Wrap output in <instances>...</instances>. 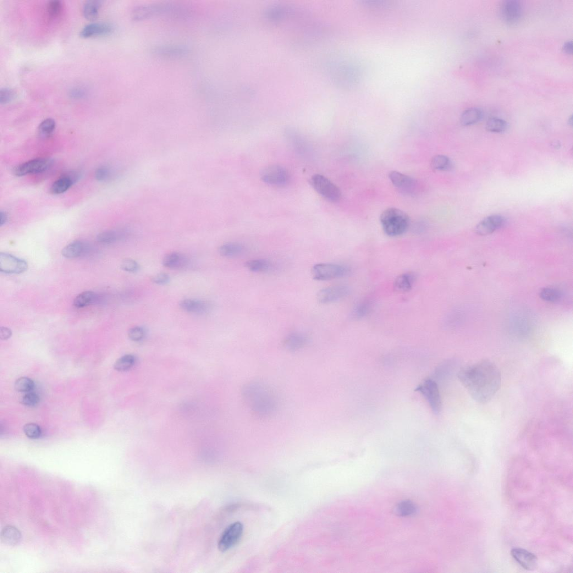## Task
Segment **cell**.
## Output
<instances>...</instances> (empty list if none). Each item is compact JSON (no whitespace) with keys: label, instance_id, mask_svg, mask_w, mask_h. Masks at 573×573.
Instances as JSON below:
<instances>
[{"label":"cell","instance_id":"1","mask_svg":"<svg viewBox=\"0 0 573 573\" xmlns=\"http://www.w3.org/2000/svg\"><path fill=\"white\" fill-rule=\"evenodd\" d=\"M457 377L471 397L481 404L488 403L493 399L501 383L499 368L486 360L460 368Z\"/></svg>","mask_w":573,"mask_h":573},{"label":"cell","instance_id":"2","mask_svg":"<svg viewBox=\"0 0 573 573\" xmlns=\"http://www.w3.org/2000/svg\"><path fill=\"white\" fill-rule=\"evenodd\" d=\"M380 222L384 233L390 237H398L405 234L410 226V218L398 208L386 209L380 216Z\"/></svg>","mask_w":573,"mask_h":573},{"label":"cell","instance_id":"3","mask_svg":"<svg viewBox=\"0 0 573 573\" xmlns=\"http://www.w3.org/2000/svg\"><path fill=\"white\" fill-rule=\"evenodd\" d=\"M184 12V9L178 5L172 4H153L143 5L136 7L132 12V18L140 21L149 19L164 15H179Z\"/></svg>","mask_w":573,"mask_h":573},{"label":"cell","instance_id":"4","mask_svg":"<svg viewBox=\"0 0 573 573\" xmlns=\"http://www.w3.org/2000/svg\"><path fill=\"white\" fill-rule=\"evenodd\" d=\"M350 272L351 269L348 267L333 263L317 264L311 270L314 279L323 281L343 278Z\"/></svg>","mask_w":573,"mask_h":573},{"label":"cell","instance_id":"5","mask_svg":"<svg viewBox=\"0 0 573 573\" xmlns=\"http://www.w3.org/2000/svg\"><path fill=\"white\" fill-rule=\"evenodd\" d=\"M416 391L424 396L435 414H439L442 409V400L437 383L432 378L426 379L418 386Z\"/></svg>","mask_w":573,"mask_h":573},{"label":"cell","instance_id":"6","mask_svg":"<svg viewBox=\"0 0 573 573\" xmlns=\"http://www.w3.org/2000/svg\"><path fill=\"white\" fill-rule=\"evenodd\" d=\"M310 183L313 189L325 199L331 202H337L340 200L341 194L340 189L326 176L321 174L314 175Z\"/></svg>","mask_w":573,"mask_h":573},{"label":"cell","instance_id":"7","mask_svg":"<svg viewBox=\"0 0 573 573\" xmlns=\"http://www.w3.org/2000/svg\"><path fill=\"white\" fill-rule=\"evenodd\" d=\"M244 526L240 522L231 523L223 532L218 544L220 552H226L238 544L243 535Z\"/></svg>","mask_w":573,"mask_h":573},{"label":"cell","instance_id":"8","mask_svg":"<svg viewBox=\"0 0 573 573\" xmlns=\"http://www.w3.org/2000/svg\"><path fill=\"white\" fill-rule=\"evenodd\" d=\"M261 178L269 185L282 186L288 185L290 181V174L288 170L278 165H270L264 168L261 173Z\"/></svg>","mask_w":573,"mask_h":573},{"label":"cell","instance_id":"9","mask_svg":"<svg viewBox=\"0 0 573 573\" xmlns=\"http://www.w3.org/2000/svg\"><path fill=\"white\" fill-rule=\"evenodd\" d=\"M350 292L349 286L345 285L329 286L318 292L317 300L322 304H331L345 299Z\"/></svg>","mask_w":573,"mask_h":573},{"label":"cell","instance_id":"10","mask_svg":"<svg viewBox=\"0 0 573 573\" xmlns=\"http://www.w3.org/2000/svg\"><path fill=\"white\" fill-rule=\"evenodd\" d=\"M51 160L45 158H36L18 165L14 168L13 173L17 176L38 174L46 172L51 167Z\"/></svg>","mask_w":573,"mask_h":573},{"label":"cell","instance_id":"11","mask_svg":"<svg viewBox=\"0 0 573 573\" xmlns=\"http://www.w3.org/2000/svg\"><path fill=\"white\" fill-rule=\"evenodd\" d=\"M500 13L501 19L506 24L514 25L519 23L522 15L521 3L517 0H507L501 5Z\"/></svg>","mask_w":573,"mask_h":573},{"label":"cell","instance_id":"12","mask_svg":"<svg viewBox=\"0 0 573 573\" xmlns=\"http://www.w3.org/2000/svg\"><path fill=\"white\" fill-rule=\"evenodd\" d=\"M27 269V263L7 253L0 254V271L7 274H20Z\"/></svg>","mask_w":573,"mask_h":573},{"label":"cell","instance_id":"13","mask_svg":"<svg viewBox=\"0 0 573 573\" xmlns=\"http://www.w3.org/2000/svg\"><path fill=\"white\" fill-rule=\"evenodd\" d=\"M505 224V219L500 215H492L479 222L475 228V232L479 235L491 234L501 229Z\"/></svg>","mask_w":573,"mask_h":573},{"label":"cell","instance_id":"14","mask_svg":"<svg viewBox=\"0 0 573 573\" xmlns=\"http://www.w3.org/2000/svg\"><path fill=\"white\" fill-rule=\"evenodd\" d=\"M389 178L396 188L404 194H411L416 190L417 181L410 176L393 171L389 173Z\"/></svg>","mask_w":573,"mask_h":573},{"label":"cell","instance_id":"15","mask_svg":"<svg viewBox=\"0 0 573 573\" xmlns=\"http://www.w3.org/2000/svg\"><path fill=\"white\" fill-rule=\"evenodd\" d=\"M511 554L517 563L526 570H533L537 565V558L536 555L525 549H512Z\"/></svg>","mask_w":573,"mask_h":573},{"label":"cell","instance_id":"16","mask_svg":"<svg viewBox=\"0 0 573 573\" xmlns=\"http://www.w3.org/2000/svg\"><path fill=\"white\" fill-rule=\"evenodd\" d=\"M152 52L163 57H181L186 56L189 53V49L181 45H163L154 47L152 49Z\"/></svg>","mask_w":573,"mask_h":573},{"label":"cell","instance_id":"17","mask_svg":"<svg viewBox=\"0 0 573 573\" xmlns=\"http://www.w3.org/2000/svg\"><path fill=\"white\" fill-rule=\"evenodd\" d=\"M114 30V26L107 23H92L86 25L80 31V36L90 38L111 35Z\"/></svg>","mask_w":573,"mask_h":573},{"label":"cell","instance_id":"18","mask_svg":"<svg viewBox=\"0 0 573 573\" xmlns=\"http://www.w3.org/2000/svg\"><path fill=\"white\" fill-rule=\"evenodd\" d=\"M179 306L184 311L198 314V315L207 313L212 309L211 304L208 302L192 299H186L181 301Z\"/></svg>","mask_w":573,"mask_h":573},{"label":"cell","instance_id":"19","mask_svg":"<svg viewBox=\"0 0 573 573\" xmlns=\"http://www.w3.org/2000/svg\"><path fill=\"white\" fill-rule=\"evenodd\" d=\"M417 275L414 272H406L400 274L394 281V288L396 291L405 293L410 291L414 286Z\"/></svg>","mask_w":573,"mask_h":573},{"label":"cell","instance_id":"20","mask_svg":"<svg viewBox=\"0 0 573 573\" xmlns=\"http://www.w3.org/2000/svg\"><path fill=\"white\" fill-rule=\"evenodd\" d=\"M89 249L85 242L75 241L71 242L62 250V255L67 259H75L85 254Z\"/></svg>","mask_w":573,"mask_h":573},{"label":"cell","instance_id":"21","mask_svg":"<svg viewBox=\"0 0 573 573\" xmlns=\"http://www.w3.org/2000/svg\"><path fill=\"white\" fill-rule=\"evenodd\" d=\"M79 177L78 174H70L59 178L51 186V192L53 195L62 194L68 190Z\"/></svg>","mask_w":573,"mask_h":573},{"label":"cell","instance_id":"22","mask_svg":"<svg viewBox=\"0 0 573 573\" xmlns=\"http://www.w3.org/2000/svg\"><path fill=\"white\" fill-rule=\"evenodd\" d=\"M245 246L238 242H229L219 248V254L227 258H235L243 255L246 252Z\"/></svg>","mask_w":573,"mask_h":573},{"label":"cell","instance_id":"23","mask_svg":"<svg viewBox=\"0 0 573 573\" xmlns=\"http://www.w3.org/2000/svg\"><path fill=\"white\" fill-rule=\"evenodd\" d=\"M246 268L254 273H268L273 271L274 263L265 259H259L248 261L246 263Z\"/></svg>","mask_w":573,"mask_h":573},{"label":"cell","instance_id":"24","mask_svg":"<svg viewBox=\"0 0 573 573\" xmlns=\"http://www.w3.org/2000/svg\"><path fill=\"white\" fill-rule=\"evenodd\" d=\"M188 263L186 257L180 253L174 252L169 253L165 256L163 264L165 267L170 269H179L184 267Z\"/></svg>","mask_w":573,"mask_h":573},{"label":"cell","instance_id":"25","mask_svg":"<svg viewBox=\"0 0 573 573\" xmlns=\"http://www.w3.org/2000/svg\"><path fill=\"white\" fill-rule=\"evenodd\" d=\"M484 113L482 110L478 108H471L466 110L461 117V123L464 126L476 124L483 119Z\"/></svg>","mask_w":573,"mask_h":573},{"label":"cell","instance_id":"26","mask_svg":"<svg viewBox=\"0 0 573 573\" xmlns=\"http://www.w3.org/2000/svg\"><path fill=\"white\" fill-rule=\"evenodd\" d=\"M308 339L304 334L293 333L286 337L284 344L286 348L291 351H296L304 347Z\"/></svg>","mask_w":573,"mask_h":573},{"label":"cell","instance_id":"27","mask_svg":"<svg viewBox=\"0 0 573 573\" xmlns=\"http://www.w3.org/2000/svg\"><path fill=\"white\" fill-rule=\"evenodd\" d=\"M128 234V231L125 230L105 231L98 235L97 240L102 244H111L124 238Z\"/></svg>","mask_w":573,"mask_h":573},{"label":"cell","instance_id":"28","mask_svg":"<svg viewBox=\"0 0 573 573\" xmlns=\"http://www.w3.org/2000/svg\"><path fill=\"white\" fill-rule=\"evenodd\" d=\"M2 542L9 545L18 544L21 538V533L17 528L13 526H7L3 529L2 532Z\"/></svg>","mask_w":573,"mask_h":573},{"label":"cell","instance_id":"29","mask_svg":"<svg viewBox=\"0 0 573 573\" xmlns=\"http://www.w3.org/2000/svg\"><path fill=\"white\" fill-rule=\"evenodd\" d=\"M372 305V302L369 300H362L357 303L352 312L353 317L361 319L366 317L370 313Z\"/></svg>","mask_w":573,"mask_h":573},{"label":"cell","instance_id":"30","mask_svg":"<svg viewBox=\"0 0 573 573\" xmlns=\"http://www.w3.org/2000/svg\"><path fill=\"white\" fill-rule=\"evenodd\" d=\"M97 300V295L92 291H85L79 295L74 301L76 308H82L93 304Z\"/></svg>","mask_w":573,"mask_h":573},{"label":"cell","instance_id":"31","mask_svg":"<svg viewBox=\"0 0 573 573\" xmlns=\"http://www.w3.org/2000/svg\"><path fill=\"white\" fill-rule=\"evenodd\" d=\"M455 363L452 361H449L444 362L441 365H440L436 371H435L434 376L436 379L441 380L448 378L451 375V373H453L455 370Z\"/></svg>","mask_w":573,"mask_h":573},{"label":"cell","instance_id":"32","mask_svg":"<svg viewBox=\"0 0 573 573\" xmlns=\"http://www.w3.org/2000/svg\"><path fill=\"white\" fill-rule=\"evenodd\" d=\"M101 7V2L93 0L86 2L82 9L85 18L89 20L95 19L98 15Z\"/></svg>","mask_w":573,"mask_h":573},{"label":"cell","instance_id":"33","mask_svg":"<svg viewBox=\"0 0 573 573\" xmlns=\"http://www.w3.org/2000/svg\"><path fill=\"white\" fill-rule=\"evenodd\" d=\"M431 167L436 170L449 171L453 168V163L448 156L439 155L432 158Z\"/></svg>","mask_w":573,"mask_h":573},{"label":"cell","instance_id":"34","mask_svg":"<svg viewBox=\"0 0 573 573\" xmlns=\"http://www.w3.org/2000/svg\"><path fill=\"white\" fill-rule=\"evenodd\" d=\"M136 362V358L131 355L120 357L114 364V368L118 371L124 372L130 370Z\"/></svg>","mask_w":573,"mask_h":573},{"label":"cell","instance_id":"35","mask_svg":"<svg viewBox=\"0 0 573 573\" xmlns=\"http://www.w3.org/2000/svg\"><path fill=\"white\" fill-rule=\"evenodd\" d=\"M63 10V5L59 0H53L49 2L46 8V13L48 17L51 19H55L61 15Z\"/></svg>","mask_w":573,"mask_h":573},{"label":"cell","instance_id":"36","mask_svg":"<svg viewBox=\"0 0 573 573\" xmlns=\"http://www.w3.org/2000/svg\"><path fill=\"white\" fill-rule=\"evenodd\" d=\"M508 128V124L503 119L498 118H492L488 120L486 124L487 130L493 133H501Z\"/></svg>","mask_w":573,"mask_h":573},{"label":"cell","instance_id":"37","mask_svg":"<svg viewBox=\"0 0 573 573\" xmlns=\"http://www.w3.org/2000/svg\"><path fill=\"white\" fill-rule=\"evenodd\" d=\"M539 296L544 300L550 302H556L559 301L562 297V294L559 290L551 289H543Z\"/></svg>","mask_w":573,"mask_h":573},{"label":"cell","instance_id":"38","mask_svg":"<svg viewBox=\"0 0 573 573\" xmlns=\"http://www.w3.org/2000/svg\"><path fill=\"white\" fill-rule=\"evenodd\" d=\"M56 129V122L52 118L44 120L38 128V132L41 136L47 137L50 136Z\"/></svg>","mask_w":573,"mask_h":573},{"label":"cell","instance_id":"39","mask_svg":"<svg viewBox=\"0 0 573 573\" xmlns=\"http://www.w3.org/2000/svg\"><path fill=\"white\" fill-rule=\"evenodd\" d=\"M416 506L410 501H401L396 506V512L401 516H410L414 515L416 512Z\"/></svg>","mask_w":573,"mask_h":573},{"label":"cell","instance_id":"40","mask_svg":"<svg viewBox=\"0 0 573 573\" xmlns=\"http://www.w3.org/2000/svg\"><path fill=\"white\" fill-rule=\"evenodd\" d=\"M34 387V382L28 377H20L15 383V388L19 392H30Z\"/></svg>","mask_w":573,"mask_h":573},{"label":"cell","instance_id":"41","mask_svg":"<svg viewBox=\"0 0 573 573\" xmlns=\"http://www.w3.org/2000/svg\"><path fill=\"white\" fill-rule=\"evenodd\" d=\"M23 431L26 436L30 439H38L42 436L41 427L35 423L25 424Z\"/></svg>","mask_w":573,"mask_h":573},{"label":"cell","instance_id":"42","mask_svg":"<svg viewBox=\"0 0 573 573\" xmlns=\"http://www.w3.org/2000/svg\"><path fill=\"white\" fill-rule=\"evenodd\" d=\"M16 95L15 91L10 88H3L0 90V103L6 104L12 102L15 98Z\"/></svg>","mask_w":573,"mask_h":573},{"label":"cell","instance_id":"43","mask_svg":"<svg viewBox=\"0 0 573 573\" xmlns=\"http://www.w3.org/2000/svg\"><path fill=\"white\" fill-rule=\"evenodd\" d=\"M120 267L123 271L129 273H136L140 269L139 263L131 259H126L123 261L121 263Z\"/></svg>","mask_w":573,"mask_h":573},{"label":"cell","instance_id":"44","mask_svg":"<svg viewBox=\"0 0 573 573\" xmlns=\"http://www.w3.org/2000/svg\"><path fill=\"white\" fill-rule=\"evenodd\" d=\"M129 337L134 341H140L145 337V330L142 327H135L129 331Z\"/></svg>","mask_w":573,"mask_h":573},{"label":"cell","instance_id":"45","mask_svg":"<svg viewBox=\"0 0 573 573\" xmlns=\"http://www.w3.org/2000/svg\"><path fill=\"white\" fill-rule=\"evenodd\" d=\"M40 397L37 394L33 393H27L21 399V403L23 405L33 407L35 406L40 403Z\"/></svg>","mask_w":573,"mask_h":573},{"label":"cell","instance_id":"46","mask_svg":"<svg viewBox=\"0 0 573 573\" xmlns=\"http://www.w3.org/2000/svg\"><path fill=\"white\" fill-rule=\"evenodd\" d=\"M112 171L108 167L98 168L95 174L96 178L98 181H105L111 178Z\"/></svg>","mask_w":573,"mask_h":573},{"label":"cell","instance_id":"47","mask_svg":"<svg viewBox=\"0 0 573 573\" xmlns=\"http://www.w3.org/2000/svg\"><path fill=\"white\" fill-rule=\"evenodd\" d=\"M169 275L165 273H158L152 278V282L158 285H165L170 282Z\"/></svg>","mask_w":573,"mask_h":573},{"label":"cell","instance_id":"48","mask_svg":"<svg viewBox=\"0 0 573 573\" xmlns=\"http://www.w3.org/2000/svg\"><path fill=\"white\" fill-rule=\"evenodd\" d=\"M12 331L7 327H2L0 330V338L2 340H8L12 337Z\"/></svg>","mask_w":573,"mask_h":573},{"label":"cell","instance_id":"49","mask_svg":"<svg viewBox=\"0 0 573 573\" xmlns=\"http://www.w3.org/2000/svg\"><path fill=\"white\" fill-rule=\"evenodd\" d=\"M70 94L72 97L74 98H81L85 96V93L83 90L76 88V89L71 91Z\"/></svg>","mask_w":573,"mask_h":573},{"label":"cell","instance_id":"50","mask_svg":"<svg viewBox=\"0 0 573 573\" xmlns=\"http://www.w3.org/2000/svg\"><path fill=\"white\" fill-rule=\"evenodd\" d=\"M563 51L566 54H571L572 52V43L571 41L565 43L563 47Z\"/></svg>","mask_w":573,"mask_h":573},{"label":"cell","instance_id":"51","mask_svg":"<svg viewBox=\"0 0 573 573\" xmlns=\"http://www.w3.org/2000/svg\"><path fill=\"white\" fill-rule=\"evenodd\" d=\"M8 214L4 211H2L1 213H0V225H1V226L2 227V226L6 224V223L8 222Z\"/></svg>","mask_w":573,"mask_h":573}]
</instances>
